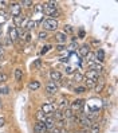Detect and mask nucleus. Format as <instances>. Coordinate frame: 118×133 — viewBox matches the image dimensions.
<instances>
[{
  "mask_svg": "<svg viewBox=\"0 0 118 133\" xmlns=\"http://www.w3.org/2000/svg\"><path fill=\"white\" fill-rule=\"evenodd\" d=\"M7 79H8V75L3 71H0V83H4Z\"/></svg>",
  "mask_w": 118,
  "mask_h": 133,
  "instance_id": "c9c22d12",
  "label": "nucleus"
},
{
  "mask_svg": "<svg viewBox=\"0 0 118 133\" xmlns=\"http://www.w3.org/2000/svg\"><path fill=\"white\" fill-rule=\"evenodd\" d=\"M10 93V88L8 86H0V96H5Z\"/></svg>",
  "mask_w": 118,
  "mask_h": 133,
  "instance_id": "473e14b6",
  "label": "nucleus"
},
{
  "mask_svg": "<svg viewBox=\"0 0 118 133\" xmlns=\"http://www.w3.org/2000/svg\"><path fill=\"white\" fill-rule=\"evenodd\" d=\"M99 130H101V127L98 122H93L90 125V133H99Z\"/></svg>",
  "mask_w": 118,
  "mask_h": 133,
  "instance_id": "b1692460",
  "label": "nucleus"
},
{
  "mask_svg": "<svg viewBox=\"0 0 118 133\" xmlns=\"http://www.w3.org/2000/svg\"><path fill=\"white\" fill-rule=\"evenodd\" d=\"M8 38H10V41L12 43H15L19 39V34H18V28L16 27H13V26L10 27V30H8Z\"/></svg>",
  "mask_w": 118,
  "mask_h": 133,
  "instance_id": "9d476101",
  "label": "nucleus"
},
{
  "mask_svg": "<svg viewBox=\"0 0 118 133\" xmlns=\"http://www.w3.org/2000/svg\"><path fill=\"white\" fill-rule=\"evenodd\" d=\"M57 50L58 51H63L65 50V44H57Z\"/></svg>",
  "mask_w": 118,
  "mask_h": 133,
  "instance_id": "ea45409f",
  "label": "nucleus"
},
{
  "mask_svg": "<svg viewBox=\"0 0 118 133\" xmlns=\"http://www.w3.org/2000/svg\"><path fill=\"white\" fill-rule=\"evenodd\" d=\"M87 69L89 70H93V71H97L98 74H101L105 70V66H103V63H99V62L94 61V62H91V63L87 65Z\"/></svg>",
  "mask_w": 118,
  "mask_h": 133,
  "instance_id": "6e6552de",
  "label": "nucleus"
},
{
  "mask_svg": "<svg viewBox=\"0 0 118 133\" xmlns=\"http://www.w3.org/2000/svg\"><path fill=\"white\" fill-rule=\"evenodd\" d=\"M83 59L86 61V63H87V65H89V63H91V62H94V61H95V57H94V52H91V51H90V52H89V54H87V55H86Z\"/></svg>",
  "mask_w": 118,
  "mask_h": 133,
  "instance_id": "cd10ccee",
  "label": "nucleus"
},
{
  "mask_svg": "<svg viewBox=\"0 0 118 133\" xmlns=\"http://www.w3.org/2000/svg\"><path fill=\"white\" fill-rule=\"evenodd\" d=\"M10 12L12 15V18H16V16H20L22 15V7L18 2H13L10 4Z\"/></svg>",
  "mask_w": 118,
  "mask_h": 133,
  "instance_id": "0eeeda50",
  "label": "nucleus"
},
{
  "mask_svg": "<svg viewBox=\"0 0 118 133\" xmlns=\"http://www.w3.org/2000/svg\"><path fill=\"white\" fill-rule=\"evenodd\" d=\"M3 51H4V50H3V43L0 42V55H2V54H3Z\"/></svg>",
  "mask_w": 118,
  "mask_h": 133,
  "instance_id": "c03bdc74",
  "label": "nucleus"
},
{
  "mask_svg": "<svg viewBox=\"0 0 118 133\" xmlns=\"http://www.w3.org/2000/svg\"><path fill=\"white\" fill-rule=\"evenodd\" d=\"M78 36H79L81 39H83V38L86 36V32H85V30H83V28H81V30H79V34H78Z\"/></svg>",
  "mask_w": 118,
  "mask_h": 133,
  "instance_id": "58836bf2",
  "label": "nucleus"
},
{
  "mask_svg": "<svg viewBox=\"0 0 118 133\" xmlns=\"http://www.w3.org/2000/svg\"><path fill=\"white\" fill-rule=\"evenodd\" d=\"M13 75H15V81H18V82H20L22 79H23V70L22 69H15V73H13Z\"/></svg>",
  "mask_w": 118,
  "mask_h": 133,
  "instance_id": "a211bd4d",
  "label": "nucleus"
},
{
  "mask_svg": "<svg viewBox=\"0 0 118 133\" xmlns=\"http://www.w3.org/2000/svg\"><path fill=\"white\" fill-rule=\"evenodd\" d=\"M34 132H35V133H46V132H47V129H46L44 122L36 121V122L34 124Z\"/></svg>",
  "mask_w": 118,
  "mask_h": 133,
  "instance_id": "2eb2a0df",
  "label": "nucleus"
},
{
  "mask_svg": "<svg viewBox=\"0 0 118 133\" xmlns=\"http://www.w3.org/2000/svg\"><path fill=\"white\" fill-rule=\"evenodd\" d=\"M35 26H36V23H35L34 20H30V19H28V22L26 23V26H24V30H26V31H31L32 28H35Z\"/></svg>",
  "mask_w": 118,
  "mask_h": 133,
  "instance_id": "bb28decb",
  "label": "nucleus"
},
{
  "mask_svg": "<svg viewBox=\"0 0 118 133\" xmlns=\"http://www.w3.org/2000/svg\"><path fill=\"white\" fill-rule=\"evenodd\" d=\"M50 133H60V129H59V128H55V127H54V128L51 129V132H50Z\"/></svg>",
  "mask_w": 118,
  "mask_h": 133,
  "instance_id": "79ce46f5",
  "label": "nucleus"
},
{
  "mask_svg": "<svg viewBox=\"0 0 118 133\" xmlns=\"http://www.w3.org/2000/svg\"><path fill=\"white\" fill-rule=\"evenodd\" d=\"M95 85H97V82H94L91 79H85V88L86 89H93Z\"/></svg>",
  "mask_w": 118,
  "mask_h": 133,
  "instance_id": "c85d7f7f",
  "label": "nucleus"
},
{
  "mask_svg": "<svg viewBox=\"0 0 118 133\" xmlns=\"http://www.w3.org/2000/svg\"><path fill=\"white\" fill-rule=\"evenodd\" d=\"M99 44H101V42L98 41V39H91V42H90V49L91 47H94V49H98L99 47Z\"/></svg>",
  "mask_w": 118,
  "mask_h": 133,
  "instance_id": "7c9ffc66",
  "label": "nucleus"
},
{
  "mask_svg": "<svg viewBox=\"0 0 118 133\" xmlns=\"http://www.w3.org/2000/svg\"><path fill=\"white\" fill-rule=\"evenodd\" d=\"M68 106H70V102H68V99H67V98H60V99H59V102L57 104V109H58V110H60V112L66 110Z\"/></svg>",
  "mask_w": 118,
  "mask_h": 133,
  "instance_id": "f8f14e48",
  "label": "nucleus"
},
{
  "mask_svg": "<svg viewBox=\"0 0 118 133\" xmlns=\"http://www.w3.org/2000/svg\"><path fill=\"white\" fill-rule=\"evenodd\" d=\"M50 78H51V81H52V82L57 83V82L62 81L63 75H62V73L58 71V70H51V71H50Z\"/></svg>",
  "mask_w": 118,
  "mask_h": 133,
  "instance_id": "9b49d317",
  "label": "nucleus"
},
{
  "mask_svg": "<svg viewBox=\"0 0 118 133\" xmlns=\"http://www.w3.org/2000/svg\"><path fill=\"white\" fill-rule=\"evenodd\" d=\"M55 109H57V105H55L54 102H44L40 108V110L46 114V116H51L54 112H55Z\"/></svg>",
  "mask_w": 118,
  "mask_h": 133,
  "instance_id": "39448f33",
  "label": "nucleus"
},
{
  "mask_svg": "<svg viewBox=\"0 0 118 133\" xmlns=\"http://www.w3.org/2000/svg\"><path fill=\"white\" fill-rule=\"evenodd\" d=\"M3 41V34H2V31H0V42Z\"/></svg>",
  "mask_w": 118,
  "mask_h": 133,
  "instance_id": "a18cd8bd",
  "label": "nucleus"
},
{
  "mask_svg": "<svg viewBox=\"0 0 118 133\" xmlns=\"http://www.w3.org/2000/svg\"><path fill=\"white\" fill-rule=\"evenodd\" d=\"M55 41L58 42V44H66L67 35L63 32V31H57V32H55Z\"/></svg>",
  "mask_w": 118,
  "mask_h": 133,
  "instance_id": "1a4fd4ad",
  "label": "nucleus"
},
{
  "mask_svg": "<svg viewBox=\"0 0 118 133\" xmlns=\"http://www.w3.org/2000/svg\"><path fill=\"white\" fill-rule=\"evenodd\" d=\"M44 89H46V93H47L48 96H55V94L59 91V86H58V83L50 81V82L46 83V88H44Z\"/></svg>",
  "mask_w": 118,
  "mask_h": 133,
  "instance_id": "20e7f679",
  "label": "nucleus"
},
{
  "mask_svg": "<svg viewBox=\"0 0 118 133\" xmlns=\"http://www.w3.org/2000/svg\"><path fill=\"white\" fill-rule=\"evenodd\" d=\"M94 57H95V62L103 63V62H105V57H106L105 50H103V49H98V50H97V52L94 54Z\"/></svg>",
  "mask_w": 118,
  "mask_h": 133,
  "instance_id": "ddd939ff",
  "label": "nucleus"
},
{
  "mask_svg": "<svg viewBox=\"0 0 118 133\" xmlns=\"http://www.w3.org/2000/svg\"><path fill=\"white\" fill-rule=\"evenodd\" d=\"M65 73H66V74H73V73H74V69H73L71 66H66Z\"/></svg>",
  "mask_w": 118,
  "mask_h": 133,
  "instance_id": "4c0bfd02",
  "label": "nucleus"
},
{
  "mask_svg": "<svg viewBox=\"0 0 118 133\" xmlns=\"http://www.w3.org/2000/svg\"><path fill=\"white\" fill-rule=\"evenodd\" d=\"M60 133H65V132H63V130H60Z\"/></svg>",
  "mask_w": 118,
  "mask_h": 133,
  "instance_id": "de8ad7c7",
  "label": "nucleus"
},
{
  "mask_svg": "<svg viewBox=\"0 0 118 133\" xmlns=\"http://www.w3.org/2000/svg\"><path fill=\"white\" fill-rule=\"evenodd\" d=\"M42 66V59H35L32 63V69H39Z\"/></svg>",
  "mask_w": 118,
  "mask_h": 133,
  "instance_id": "e433bc0d",
  "label": "nucleus"
},
{
  "mask_svg": "<svg viewBox=\"0 0 118 133\" xmlns=\"http://www.w3.org/2000/svg\"><path fill=\"white\" fill-rule=\"evenodd\" d=\"M19 4L22 8H30V7L34 5V2H31V0H23V2H19Z\"/></svg>",
  "mask_w": 118,
  "mask_h": 133,
  "instance_id": "a878e982",
  "label": "nucleus"
},
{
  "mask_svg": "<svg viewBox=\"0 0 118 133\" xmlns=\"http://www.w3.org/2000/svg\"><path fill=\"white\" fill-rule=\"evenodd\" d=\"M91 51V49H90V46L87 44V43H85V44H82L81 47H79V55L82 57V58H85L87 54Z\"/></svg>",
  "mask_w": 118,
  "mask_h": 133,
  "instance_id": "f3484780",
  "label": "nucleus"
},
{
  "mask_svg": "<svg viewBox=\"0 0 118 133\" xmlns=\"http://www.w3.org/2000/svg\"><path fill=\"white\" fill-rule=\"evenodd\" d=\"M22 41H23V42H26V43H28V42L32 41V35H31V31H26V32L23 34Z\"/></svg>",
  "mask_w": 118,
  "mask_h": 133,
  "instance_id": "5701e85b",
  "label": "nucleus"
},
{
  "mask_svg": "<svg viewBox=\"0 0 118 133\" xmlns=\"http://www.w3.org/2000/svg\"><path fill=\"white\" fill-rule=\"evenodd\" d=\"M4 122H5V118H4V117H0V127H3Z\"/></svg>",
  "mask_w": 118,
  "mask_h": 133,
  "instance_id": "37998d69",
  "label": "nucleus"
},
{
  "mask_svg": "<svg viewBox=\"0 0 118 133\" xmlns=\"http://www.w3.org/2000/svg\"><path fill=\"white\" fill-rule=\"evenodd\" d=\"M86 90H87V89H86L85 86H75V88H74V93H75V94H83Z\"/></svg>",
  "mask_w": 118,
  "mask_h": 133,
  "instance_id": "c756f323",
  "label": "nucleus"
},
{
  "mask_svg": "<svg viewBox=\"0 0 118 133\" xmlns=\"http://www.w3.org/2000/svg\"><path fill=\"white\" fill-rule=\"evenodd\" d=\"M23 19H24V16H23V15H20V16H16V18H13V27L19 28V27L22 26V23H23Z\"/></svg>",
  "mask_w": 118,
  "mask_h": 133,
  "instance_id": "412c9836",
  "label": "nucleus"
},
{
  "mask_svg": "<svg viewBox=\"0 0 118 133\" xmlns=\"http://www.w3.org/2000/svg\"><path fill=\"white\" fill-rule=\"evenodd\" d=\"M94 89H95V91H97V93L103 91V89H105V82H103V81H98V82H97V85L94 86Z\"/></svg>",
  "mask_w": 118,
  "mask_h": 133,
  "instance_id": "393cba45",
  "label": "nucleus"
},
{
  "mask_svg": "<svg viewBox=\"0 0 118 133\" xmlns=\"http://www.w3.org/2000/svg\"><path fill=\"white\" fill-rule=\"evenodd\" d=\"M83 78H85V75L83 74H81V73H74V77H73V82H75V83H79V82H82L83 81Z\"/></svg>",
  "mask_w": 118,
  "mask_h": 133,
  "instance_id": "4be33fe9",
  "label": "nucleus"
},
{
  "mask_svg": "<svg viewBox=\"0 0 118 133\" xmlns=\"http://www.w3.org/2000/svg\"><path fill=\"white\" fill-rule=\"evenodd\" d=\"M77 122H79V125H81V127H83V128H90V125L93 124V121H91V120L87 116H85L83 113L78 114Z\"/></svg>",
  "mask_w": 118,
  "mask_h": 133,
  "instance_id": "423d86ee",
  "label": "nucleus"
},
{
  "mask_svg": "<svg viewBox=\"0 0 118 133\" xmlns=\"http://www.w3.org/2000/svg\"><path fill=\"white\" fill-rule=\"evenodd\" d=\"M38 38L40 39V41H46V39L48 38V32H47V31H40V32L38 34Z\"/></svg>",
  "mask_w": 118,
  "mask_h": 133,
  "instance_id": "2f4dec72",
  "label": "nucleus"
},
{
  "mask_svg": "<svg viewBox=\"0 0 118 133\" xmlns=\"http://www.w3.org/2000/svg\"><path fill=\"white\" fill-rule=\"evenodd\" d=\"M85 105H86V101L82 98H77L74 99L73 102H70V110H71L74 114H81L85 112Z\"/></svg>",
  "mask_w": 118,
  "mask_h": 133,
  "instance_id": "f03ea898",
  "label": "nucleus"
},
{
  "mask_svg": "<svg viewBox=\"0 0 118 133\" xmlns=\"http://www.w3.org/2000/svg\"><path fill=\"white\" fill-rule=\"evenodd\" d=\"M63 32L67 35V34H73L74 32V28H73V26H70V24H67V26H65V28H63Z\"/></svg>",
  "mask_w": 118,
  "mask_h": 133,
  "instance_id": "72a5a7b5",
  "label": "nucleus"
},
{
  "mask_svg": "<svg viewBox=\"0 0 118 133\" xmlns=\"http://www.w3.org/2000/svg\"><path fill=\"white\" fill-rule=\"evenodd\" d=\"M7 4H8L7 2H0V10H4L5 7H7Z\"/></svg>",
  "mask_w": 118,
  "mask_h": 133,
  "instance_id": "a19ab883",
  "label": "nucleus"
},
{
  "mask_svg": "<svg viewBox=\"0 0 118 133\" xmlns=\"http://www.w3.org/2000/svg\"><path fill=\"white\" fill-rule=\"evenodd\" d=\"M42 12L46 16H50L51 19H57V16L59 15L58 3L57 2H44L42 4Z\"/></svg>",
  "mask_w": 118,
  "mask_h": 133,
  "instance_id": "f257e3e1",
  "label": "nucleus"
},
{
  "mask_svg": "<svg viewBox=\"0 0 118 133\" xmlns=\"http://www.w3.org/2000/svg\"><path fill=\"white\" fill-rule=\"evenodd\" d=\"M55 121L54 120V117L52 116H47V118H46V121H44V125H46V129L47 130H51L54 127H55Z\"/></svg>",
  "mask_w": 118,
  "mask_h": 133,
  "instance_id": "dca6fc26",
  "label": "nucleus"
},
{
  "mask_svg": "<svg viewBox=\"0 0 118 133\" xmlns=\"http://www.w3.org/2000/svg\"><path fill=\"white\" fill-rule=\"evenodd\" d=\"M85 77H86V79H91L94 82H98L99 81V74L97 71H93V70H87Z\"/></svg>",
  "mask_w": 118,
  "mask_h": 133,
  "instance_id": "4468645a",
  "label": "nucleus"
},
{
  "mask_svg": "<svg viewBox=\"0 0 118 133\" xmlns=\"http://www.w3.org/2000/svg\"><path fill=\"white\" fill-rule=\"evenodd\" d=\"M51 49H52V46H51V44H46V46H43V49H42L40 54H42V55H44V54H47Z\"/></svg>",
  "mask_w": 118,
  "mask_h": 133,
  "instance_id": "f704fd0d",
  "label": "nucleus"
},
{
  "mask_svg": "<svg viewBox=\"0 0 118 133\" xmlns=\"http://www.w3.org/2000/svg\"><path fill=\"white\" fill-rule=\"evenodd\" d=\"M39 88H40V83H39V81H31L28 83V89L31 91H34V90H38Z\"/></svg>",
  "mask_w": 118,
  "mask_h": 133,
  "instance_id": "aec40b11",
  "label": "nucleus"
},
{
  "mask_svg": "<svg viewBox=\"0 0 118 133\" xmlns=\"http://www.w3.org/2000/svg\"><path fill=\"white\" fill-rule=\"evenodd\" d=\"M0 106H2V99H0Z\"/></svg>",
  "mask_w": 118,
  "mask_h": 133,
  "instance_id": "49530a36",
  "label": "nucleus"
},
{
  "mask_svg": "<svg viewBox=\"0 0 118 133\" xmlns=\"http://www.w3.org/2000/svg\"><path fill=\"white\" fill-rule=\"evenodd\" d=\"M42 26H43L44 31H55V30L58 28L59 23H58V20H57V19L47 18V19H44V20L42 22Z\"/></svg>",
  "mask_w": 118,
  "mask_h": 133,
  "instance_id": "7ed1b4c3",
  "label": "nucleus"
},
{
  "mask_svg": "<svg viewBox=\"0 0 118 133\" xmlns=\"http://www.w3.org/2000/svg\"><path fill=\"white\" fill-rule=\"evenodd\" d=\"M35 117H36V121H40V122H44L46 118H47V116H46L42 110H38V112L35 113Z\"/></svg>",
  "mask_w": 118,
  "mask_h": 133,
  "instance_id": "6ab92c4d",
  "label": "nucleus"
}]
</instances>
